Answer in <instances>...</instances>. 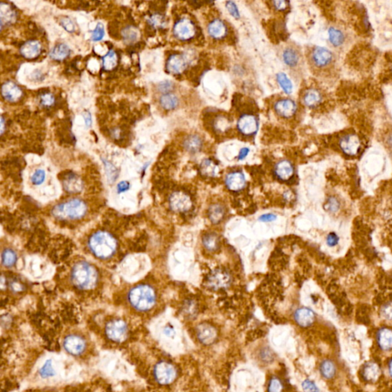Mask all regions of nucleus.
Here are the masks:
<instances>
[{"label": "nucleus", "instance_id": "1", "mask_svg": "<svg viewBox=\"0 0 392 392\" xmlns=\"http://www.w3.org/2000/svg\"><path fill=\"white\" fill-rule=\"evenodd\" d=\"M71 281L74 286L78 289H93L98 284V270L88 262H78L71 272Z\"/></svg>", "mask_w": 392, "mask_h": 392}, {"label": "nucleus", "instance_id": "2", "mask_svg": "<svg viewBox=\"0 0 392 392\" xmlns=\"http://www.w3.org/2000/svg\"><path fill=\"white\" fill-rule=\"evenodd\" d=\"M128 301L131 307L138 312H148L156 305L157 294L154 288L141 284L131 289Z\"/></svg>", "mask_w": 392, "mask_h": 392}, {"label": "nucleus", "instance_id": "3", "mask_svg": "<svg viewBox=\"0 0 392 392\" xmlns=\"http://www.w3.org/2000/svg\"><path fill=\"white\" fill-rule=\"evenodd\" d=\"M89 248L94 255L100 259H108L117 251L116 239L108 232L98 231L90 237Z\"/></svg>", "mask_w": 392, "mask_h": 392}, {"label": "nucleus", "instance_id": "4", "mask_svg": "<svg viewBox=\"0 0 392 392\" xmlns=\"http://www.w3.org/2000/svg\"><path fill=\"white\" fill-rule=\"evenodd\" d=\"M87 211L85 202L81 199H72L54 206L52 214L60 220H78L85 216Z\"/></svg>", "mask_w": 392, "mask_h": 392}, {"label": "nucleus", "instance_id": "5", "mask_svg": "<svg viewBox=\"0 0 392 392\" xmlns=\"http://www.w3.org/2000/svg\"><path fill=\"white\" fill-rule=\"evenodd\" d=\"M64 349L71 356H80L85 354L88 343L85 337L77 333H69L63 340Z\"/></svg>", "mask_w": 392, "mask_h": 392}, {"label": "nucleus", "instance_id": "6", "mask_svg": "<svg viewBox=\"0 0 392 392\" xmlns=\"http://www.w3.org/2000/svg\"><path fill=\"white\" fill-rule=\"evenodd\" d=\"M128 324L121 319H114L109 321L105 326L106 337L113 342H123L128 337Z\"/></svg>", "mask_w": 392, "mask_h": 392}, {"label": "nucleus", "instance_id": "7", "mask_svg": "<svg viewBox=\"0 0 392 392\" xmlns=\"http://www.w3.org/2000/svg\"><path fill=\"white\" fill-rule=\"evenodd\" d=\"M154 375L155 380L159 385H169L176 380L177 370L171 363L160 361L154 367Z\"/></svg>", "mask_w": 392, "mask_h": 392}, {"label": "nucleus", "instance_id": "8", "mask_svg": "<svg viewBox=\"0 0 392 392\" xmlns=\"http://www.w3.org/2000/svg\"><path fill=\"white\" fill-rule=\"evenodd\" d=\"M197 33V28L194 22L188 18H183L175 23L173 35L182 42H187L193 39Z\"/></svg>", "mask_w": 392, "mask_h": 392}, {"label": "nucleus", "instance_id": "9", "mask_svg": "<svg viewBox=\"0 0 392 392\" xmlns=\"http://www.w3.org/2000/svg\"><path fill=\"white\" fill-rule=\"evenodd\" d=\"M232 276L225 269L217 268L210 273L207 277V285L213 290L226 289L232 284Z\"/></svg>", "mask_w": 392, "mask_h": 392}, {"label": "nucleus", "instance_id": "10", "mask_svg": "<svg viewBox=\"0 0 392 392\" xmlns=\"http://www.w3.org/2000/svg\"><path fill=\"white\" fill-rule=\"evenodd\" d=\"M311 59L314 67L322 69L331 65L334 60V55L331 51L326 48L317 46L313 49Z\"/></svg>", "mask_w": 392, "mask_h": 392}, {"label": "nucleus", "instance_id": "11", "mask_svg": "<svg viewBox=\"0 0 392 392\" xmlns=\"http://www.w3.org/2000/svg\"><path fill=\"white\" fill-rule=\"evenodd\" d=\"M237 128L244 136H253L256 134L259 129V121L255 115L245 113L238 119Z\"/></svg>", "mask_w": 392, "mask_h": 392}, {"label": "nucleus", "instance_id": "12", "mask_svg": "<svg viewBox=\"0 0 392 392\" xmlns=\"http://www.w3.org/2000/svg\"><path fill=\"white\" fill-rule=\"evenodd\" d=\"M339 145L342 151L346 155L353 157L359 154L362 143L358 135L348 133L340 138Z\"/></svg>", "mask_w": 392, "mask_h": 392}, {"label": "nucleus", "instance_id": "13", "mask_svg": "<svg viewBox=\"0 0 392 392\" xmlns=\"http://www.w3.org/2000/svg\"><path fill=\"white\" fill-rule=\"evenodd\" d=\"M169 206L176 212H185L192 209V201L185 192H173L169 198Z\"/></svg>", "mask_w": 392, "mask_h": 392}, {"label": "nucleus", "instance_id": "14", "mask_svg": "<svg viewBox=\"0 0 392 392\" xmlns=\"http://www.w3.org/2000/svg\"><path fill=\"white\" fill-rule=\"evenodd\" d=\"M188 65L189 61L186 56L181 54H172L166 62V71L172 75H180L186 70Z\"/></svg>", "mask_w": 392, "mask_h": 392}, {"label": "nucleus", "instance_id": "15", "mask_svg": "<svg viewBox=\"0 0 392 392\" xmlns=\"http://www.w3.org/2000/svg\"><path fill=\"white\" fill-rule=\"evenodd\" d=\"M274 107L277 115L284 119L291 118L297 110L296 102L288 98L278 100L274 104Z\"/></svg>", "mask_w": 392, "mask_h": 392}, {"label": "nucleus", "instance_id": "16", "mask_svg": "<svg viewBox=\"0 0 392 392\" xmlns=\"http://www.w3.org/2000/svg\"><path fill=\"white\" fill-rule=\"evenodd\" d=\"M198 340L203 345L214 343L218 337V332L214 326L209 323H202L196 329Z\"/></svg>", "mask_w": 392, "mask_h": 392}, {"label": "nucleus", "instance_id": "17", "mask_svg": "<svg viewBox=\"0 0 392 392\" xmlns=\"http://www.w3.org/2000/svg\"><path fill=\"white\" fill-rule=\"evenodd\" d=\"M208 33L215 40H221L227 36L229 29L225 23L220 19H214L208 25Z\"/></svg>", "mask_w": 392, "mask_h": 392}, {"label": "nucleus", "instance_id": "18", "mask_svg": "<svg viewBox=\"0 0 392 392\" xmlns=\"http://www.w3.org/2000/svg\"><path fill=\"white\" fill-rule=\"evenodd\" d=\"M295 322L298 326L303 328L309 327L313 325L315 322V315L314 311L307 307H301L295 311L294 315Z\"/></svg>", "mask_w": 392, "mask_h": 392}, {"label": "nucleus", "instance_id": "19", "mask_svg": "<svg viewBox=\"0 0 392 392\" xmlns=\"http://www.w3.org/2000/svg\"><path fill=\"white\" fill-rule=\"evenodd\" d=\"M225 185L229 190L238 192L245 186V176L241 171L232 172L227 175L225 178Z\"/></svg>", "mask_w": 392, "mask_h": 392}, {"label": "nucleus", "instance_id": "20", "mask_svg": "<svg viewBox=\"0 0 392 392\" xmlns=\"http://www.w3.org/2000/svg\"><path fill=\"white\" fill-rule=\"evenodd\" d=\"M2 95L5 101L9 102H16L19 101L23 95V91L20 87L14 82L6 81L2 86Z\"/></svg>", "mask_w": 392, "mask_h": 392}, {"label": "nucleus", "instance_id": "21", "mask_svg": "<svg viewBox=\"0 0 392 392\" xmlns=\"http://www.w3.org/2000/svg\"><path fill=\"white\" fill-rule=\"evenodd\" d=\"M274 173L277 178L284 181L289 180L294 173V168L289 161L283 159L276 164Z\"/></svg>", "mask_w": 392, "mask_h": 392}, {"label": "nucleus", "instance_id": "22", "mask_svg": "<svg viewBox=\"0 0 392 392\" xmlns=\"http://www.w3.org/2000/svg\"><path fill=\"white\" fill-rule=\"evenodd\" d=\"M42 51L41 43L38 41H28L20 48V54L27 59H34L40 54Z\"/></svg>", "mask_w": 392, "mask_h": 392}, {"label": "nucleus", "instance_id": "23", "mask_svg": "<svg viewBox=\"0 0 392 392\" xmlns=\"http://www.w3.org/2000/svg\"><path fill=\"white\" fill-rule=\"evenodd\" d=\"M362 375L366 382H375L380 377V368L375 362H368L363 366Z\"/></svg>", "mask_w": 392, "mask_h": 392}, {"label": "nucleus", "instance_id": "24", "mask_svg": "<svg viewBox=\"0 0 392 392\" xmlns=\"http://www.w3.org/2000/svg\"><path fill=\"white\" fill-rule=\"evenodd\" d=\"M183 147L189 154H196L202 150L203 140L199 135H188L183 141Z\"/></svg>", "mask_w": 392, "mask_h": 392}, {"label": "nucleus", "instance_id": "25", "mask_svg": "<svg viewBox=\"0 0 392 392\" xmlns=\"http://www.w3.org/2000/svg\"><path fill=\"white\" fill-rule=\"evenodd\" d=\"M377 342L382 350L388 351L392 349V330L388 328H382L377 334Z\"/></svg>", "mask_w": 392, "mask_h": 392}, {"label": "nucleus", "instance_id": "26", "mask_svg": "<svg viewBox=\"0 0 392 392\" xmlns=\"http://www.w3.org/2000/svg\"><path fill=\"white\" fill-rule=\"evenodd\" d=\"M322 94L315 88L307 90L303 94V104L310 108H314L315 106H317L322 103Z\"/></svg>", "mask_w": 392, "mask_h": 392}, {"label": "nucleus", "instance_id": "27", "mask_svg": "<svg viewBox=\"0 0 392 392\" xmlns=\"http://www.w3.org/2000/svg\"><path fill=\"white\" fill-rule=\"evenodd\" d=\"M283 61L287 66L295 68L300 62V56L298 51L293 48L288 47L282 53Z\"/></svg>", "mask_w": 392, "mask_h": 392}, {"label": "nucleus", "instance_id": "28", "mask_svg": "<svg viewBox=\"0 0 392 392\" xmlns=\"http://www.w3.org/2000/svg\"><path fill=\"white\" fill-rule=\"evenodd\" d=\"M63 186L67 192L77 193L83 188V184L80 179L74 174L68 175L63 180Z\"/></svg>", "mask_w": 392, "mask_h": 392}, {"label": "nucleus", "instance_id": "29", "mask_svg": "<svg viewBox=\"0 0 392 392\" xmlns=\"http://www.w3.org/2000/svg\"><path fill=\"white\" fill-rule=\"evenodd\" d=\"M70 52V49L66 44L59 43L51 50L49 55L51 58L54 61H61L68 58Z\"/></svg>", "mask_w": 392, "mask_h": 392}, {"label": "nucleus", "instance_id": "30", "mask_svg": "<svg viewBox=\"0 0 392 392\" xmlns=\"http://www.w3.org/2000/svg\"><path fill=\"white\" fill-rule=\"evenodd\" d=\"M319 371L321 375L326 379H332L337 375V365L333 360L326 359L321 363L319 366Z\"/></svg>", "mask_w": 392, "mask_h": 392}, {"label": "nucleus", "instance_id": "31", "mask_svg": "<svg viewBox=\"0 0 392 392\" xmlns=\"http://www.w3.org/2000/svg\"><path fill=\"white\" fill-rule=\"evenodd\" d=\"M328 39L332 46L340 47L345 42V37L342 30L333 26L328 30Z\"/></svg>", "mask_w": 392, "mask_h": 392}, {"label": "nucleus", "instance_id": "32", "mask_svg": "<svg viewBox=\"0 0 392 392\" xmlns=\"http://www.w3.org/2000/svg\"><path fill=\"white\" fill-rule=\"evenodd\" d=\"M0 20H1V29L3 28L4 24L12 23L16 19V12L12 9L10 5L6 3H1L0 6Z\"/></svg>", "mask_w": 392, "mask_h": 392}, {"label": "nucleus", "instance_id": "33", "mask_svg": "<svg viewBox=\"0 0 392 392\" xmlns=\"http://www.w3.org/2000/svg\"><path fill=\"white\" fill-rule=\"evenodd\" d=\"M179 103H180L179 98L172 93L162 94L159 98V104L164 110H175L178 106Z\"/></svg>", "mask_w": 392, "mask_h": 392}, {"label": "nucleus", "instance_id": "34", "mask_svg": "<svg viewBox=\"0 0 392 392\" xmlns=\"http://www.w3.org/2000/svg\"><path fill=\"white\" fill-rule=\"evenodd\" d=\"M219 169L214 161L206 159L202 161L200 165V172L203 176L207 177H214L218 175Z\"/></svg>", "mask_w": 392, "mask_h": 392}, {"label": "nucleus", "instance_id": "35", "mask_svg": "<svg viewBox=\"0 0 392 392\" xmlns=\"http://www.w3.org/2000/svg\"><path fill=\"white\" fill-rule=\"evenodd\" d=\"M209 218L214 225L220 223L225 217V209L221 205L214 204L210 206L208 211Z\"/></svg>", "mask_w": 392, "mask_h": 392}, {"label": "nucleus", "instance_id": "36", "mask_svg": "<svg viewBox=\"0 0 392 392\" xmlns=\"http://www.w3.org/2000/svg\"><path fill=\"white\" fill-rule=\"evenodd\" d=\"M202 244L206 249L210 251H214L218 248L219 239H218L216 234H206L202 238Z\"/></svg>", "mask_w": 392, "mask_h": 392}, {"label": "nucleus", "instance_id": "37", "mask_svg": "<svg viewBox=\"0 0 392 392\" xmlns=\"http://www.w3.org/2000/svg\"><path fill=\"white\" fill-rule=\"evenodd\" d=\"M277 80L280 87H281V89L285 94H289L293 92V84L286 74L283 73V72L277 74Z\"/></svg>", "mask_w": 392, "mask_h": 392}, {"label": "nucleus", "instance_id": "38", "mask_svg": "<svg viewBox=\"0 0 392 392\" xmlns=\"http://www.w3.org/2000/svg\"><path fill=\"white\" fill-rule=\"evenodd\" d=\"M117 65V55L113 50L109 51L103 58V67L106 71L113 70Z\"/></svg>", "mask_w": 392, "mask_h": 392}, {"label": "nucleus", "instance_id": "39", "mask_svg": "<svg viewBox=\"0 0 392 392\" xmlns=\"http://www.w3.org/2000/svg\"><path fill=\"white\" fill-rule=\"evenodd\" d=\"M123 39L127 44H132L138 39V31L135 27H126L122 31Z\"/></svg>", "mask_w": 392, "mask_h": 392}, {"label": "nucleus", "instance_id": "40", "mask_svg": "<svg viewBox=\"0 0 392 392\" xmlns=\"http://www.w3.org/2000/svg\"><path fill=\"white\" fill-rule=\"evenodd\" d=\"M16 259H17V257H16V253L12 250L7 248L2 251V262L5 267H12L16 263Z\"/></svg>", "mask_w": 392, "mask_h": 392}, {"label": "nucleus", "instance_id": "41", "mask_svg": "<svg viewBox=\"0 0 392 392\" xmlns=\"http://www.w3.org/2000/svg\"><path fill=\"white\" fill-rule=\"evenodd\" d=\"M148 23L150 26L155 28H163L166 26V19L162 15L154 14L152 15L148 19Z\"/></svg>", "mask_w": 392, "mask_h": 392}, {"label": "nucleus", "instance_id": "42", "mask_svg": "<svg viewBox=\"0 0 392 392\" xmlns=\"http://www.w3.org/2000/svg\"><path fill=\"white\" fill-rule=\"evenodd\" d=\"M214 129L217 130L219 132H224V131L229 130V128H230V121H229V119L227 118V117L220 116V117L215 119V121L214 122Z\"/></svg>", "mask_w": 392, "mask_h": 392}, {"label": "nucleus", "instance_id": "43", "mask_svg": "<svg viewBox=\"0 0 392 392\" xmlns=\"http://www.w3.org/2000/svg\"><path fill=\"white\" fill-rule=\"evenodd\" d=\"M268 392H283L284 384L282 381L277 377H273L267 385Z\"/></svg>", "mask_w": 392, "mask_h": 392}, {"label": "nucleus", "instance_id": "44", "mask_svg": "<svg viewBox=\"0 0 392 392\" xmlns=\"http://www.w3.org/2000/svg\"><path fill=\"white\" fill-rule=\"evenodd\" d=\"M105 35V31L104 25L102 23H98L97 25L96 28H94V31H92L91 40L94 41V42H100V41L103 39Z\"/></svg>", "mask_w": 392, "mask_h": 392}, {"label": "nucleus", "instance_id": "45", "mask_svg": "<svg viewBox=\"0 0 392 392\" xmlns=\"http://www.w3.org/2000/svg\"><path fill=\"white\" fill-rule=\"evenodd\" d=\"M40 375L42 378H49L54 375V370L53 368L52 361H47L40 369Z\"/></svg>", "mask_w": 392, "mask_h": 392}, {"label": "nucleus", "instance_id": "46", "mask_svg": "<svg viewBox=\"0 0 392 392\" xmlns=\"http://www.w3.org/2000/svg\"><path fill=\"white\" fill-rule=\"evenodd\" d=\"M46 172L44 171L43 169H37L36 171L31 176V180L33 184L39 185L43 183V182L46 180Z\"/></svg>", "mask_w": 392, "mask_h": 392}, {"label": "nucleus", "instance_id": "47", "mask_svg": "<svg viewBox=\"0 0 392 392\" xmlns=\"http://www.w3.org/2000/svg\"><path fill=\"white\" fill-rule=\"evenodd\" d=\"M225 6H226L227 10L229 12V14L231 16H233L235 19H237V20L240 19L241 15H240V12H239L238 8H237L235 2L229 1L225 4Z\"/></svg>", "mask_w": 392, "mask_h": 392}, {"label": "nucleus", "instance_id": "48", "mask_svg": "<svg viewBox=\"0 0 392 392\" xmlns=\"http://www.w3.org/2000/svg\"><path fill=\"white\" fill-rule=\"evenodd\" d=\"M54 103V97L51 93H45L40 97V104L43 106L49 107V106H52Z\"/></svg>", "mask_w": 392, "mask_h": 392}, {"label": "nucleus", "instance_id": "49", "mask_svg": "<svg viewBox=\"0 0 392 392\" xmlns=\"http://www.w3.org/2000/svg\"><path fill=\"white\" fill-rule=\"evenodd\" d=\"M325 209L330 212H336L340 209V203L338 200L335 198H330L325 204Z\"/></svg>", "mask_w": 392, "mask_h": 392}, {"label": "nucleus", "instance_id": "50", "mask_svg": "<svg viewBox=\"0 0 392 392\" xmlns=\"http://www.w3.org/2000/svg\"><path fill=\"white\" fill-rule=\"evenodd\" d=\"M302 389L304 392H319L317 386L310 379H306L302 383Z\"/></svg>", "mask_w": 392, "mask_h": 392}, {"label": "nucleus", "instance_id": "51", "mask_svg": "<svg viewBox=\"0 0 392 392\" xmlns=\"http://www.w3.org/2000/svg\"><path fill=\"white\" fill-rule=\"evenodd\" d=\"M158 89L161 93H163V94H169L173 89V82L170 80H163L159 83Z\"/></svg>", "mask_w": 392, "mask_h": 392}, {"label": "nucleus", "instance_id": "52", "mask_svg": "<svg viewBox=\"0 0 392 392\" xmlns=\"http://www.w3.org/2000/svg\"><path fill=\"white\" fill-rule=\"evenodd\" d=\"M61 25L62 26L63 28H65L68 32L75 31V23L69 18H62L61 20Z\"/></svg>", "mask_w": 392, "mask_h": 392}, {"label": "nucleus", "instance_id": "53", "mask_svg": "<svg viewBox=\"0 0 392 392\" xmlns=\"http://www.w3.org/2000/svg\"><path fill=\"white\" fill-rule=\"evenodd\" d=\"M272 4L276 10L285 11L289 7V2L287 1H274Z\"/></svg>", "mask_w": 392, "mask_h": 392}, {"label": "nucleus", "instance_id": "54", "mask_svg": "<svg viewBox=\"0 0 392 392\" xmlns=\"http://www.w3.org/2000/svg\"><path fill=\"white\" fill-rule=\"evenodd\" d=\"M339 241V237L338 236L336 235V234L330 233L329 235L327 236V238H326V243H327L328 245L330 246V247H334V246L337 245L338 244Z\"/></svg>", "mask_w": 392, "mask_h": 392}, {"label": "nucleus", "instance_id": "55", "mask_svg": "<svg viewBox=\"0 0 392 392\" xmlns=\"http://www.w3.org/2000/svg\"><path fill=\"white\" fill-rule=\"evenodd\" d=\"M277 218L276 214L267 213V214H262L261 216L259 218V221H262V222H271V221H275Z\"/></svg>", "mask_w": 392, "mask_h": 392}, {"label": "nucleus", "instance_id": "56", "mask_svg": "<svg viewBox=\"0 0 392 392\" xmlns=\"http://www.w3.org/2000/svg\"><path fill=\"white\" fill-rule=\"evenodd\" d=\"M261 358L262 360L263 361L266 362H270L273 360V354L270 352L269 349H263V350L261 352Z\"/></svg>", "mask_w": 392, "mask_h": 392}, {"label": "nucleus", "instance_id": "57", "mask_svg": "<svg viewBox=\"0 0 392 392\" xmlns=\"http://www.w3.org/2000/svg\"><path fill=\"white\" fill-rule=\"evenodd\" d=\"M129 188V183H128V182H121L117 185V190L118 193H123V192L128 191Z\"/></svg>", "mask_w": 392, "mask_h": 392}, {"label": "nucleus", "instance_id": "58", "mask_svg": "<svg viewBox=\"0 0 392 392\" xmlns=\"http://www.w3.org/2000/svg\"><path fill=\"white\" fill-rule=\"evenodd\" d=\"M382 314L386 319H392V305H387L382 310Z\"/></svg>", "mask_w": 392, "mask_h": 392}, {"label": "nucleus", "instance_id": "59", "mask_svg": "<svg viewBox=\"0 0 392 392\" xmlns=\"http://www.w3.org/2000/svg\"><path fill=\"white\" fill-rule=\"evenodd\" d=\"M250 149L248 148V147H244V148L241 149V150L239 152L238 156H237V159L238 160H244L246 157H248Z\"/></svg>", "mask_w": 392, "mask_h": 392}, {"label": "nucleus", "instance_id": "60", "mask_svg": "<svg viewBox=\"0 0 392 392\" xmlns=\"http://www.w3.org/2000/svg\"><path fill=\"white\" fill-rule=\"evenodd\" d=\"M84 119L85 121L86 126L87 128H90L91 124H92V119H91V114L90 112L87 111L84 113Z\"/></svg>", "mask_w": 392, "mask_h": 392}, {"label": "nucleus", "instance_id": "61", "mask_svg": "<svg viewBox=\"0 0 392 392\" xmlns=\"http://www.w3.org/2000/svg\"><path fill=\"white\" fill-rule=\"evenodd\" d=\"M11 287H12V289H13L14 291L16 292L21 291L22 289H23L21 284L17 282L12 283V285H11Z\"/></svg>", "mask_w": 392, "mask_h": 392}, {"label": "nucleus", "instance_id": "62", "mask_svg": "<svg viewBox=\"0 0 392 392\" xmlns=\"http://www.w3.org/2000/svg\"><path fill=\"white\" fill-rule=\"evenodd\" d=\"M5 130V120L3 117H1V134H2Z\"/></svg>", "mask_w": 392, "mask_h": 392}, {"label": "nucleus", "instance_id": "63", "mask_svg": "<svg viewBox=\"0 0 392 392\" xmlns=\"http://www.w3.org/2000/svg\"><path fill=\"white\" fill-rule=\"evenodd\" d=\"M165 333H166L167 336H172L173 333V330L172 328L167 327L166 330H165Z\"/></svg>", "mask_w": 392, "mask_h": 392}, {"label": "nucleus", "instance_id": "64", "mask_svg": "<svg viewBox=\"0 0 392 392\" xmlns=\"http://www.w3.org/2000/svg\"><path fill=\"white\" fill-rule=\"evenodd\" d=\"M388 369H389V375L392 378V359L389 362Z\"/></svg>", "mask_w": 392, "mask_h": 392}]
</instances>
